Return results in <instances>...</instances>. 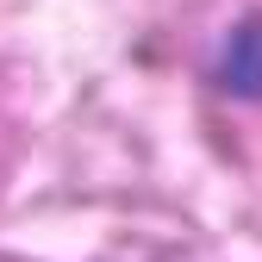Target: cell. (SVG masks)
<instances>
[{
    "mask_svg": "<svg viewBox=\"0 0 262 262\" xmlns=\"http://www.w3.org/2000/svg\"><path fill=\"white\" fill-rule=\"evenodd\" d=\"M212 81L237 100H262V13H250L225 31V44L212 56Z\"/></svg>",
    "mask_w": 262,
    "mask_h": 262,
    "instance_id": "1",
    "label": "cell"
}]
</instances>
